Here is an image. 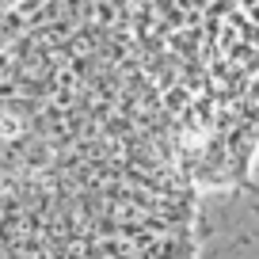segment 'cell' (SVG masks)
I'll return each instance as SVG.
<instances>
[{"label": "cell", "instance_id": "obj_1", "mask_svg": "<svg viewBox=\"0 0 259 259\" xmlns=\"http://www.w3.org/2000/svg\"><path fill=\"white\" fill-rule=\"evenodd\" d=\"M255 149L244 0H0V259H191Z\"/></svg>", "mask_w": 259, "mask_h": 259}]
</instances>
